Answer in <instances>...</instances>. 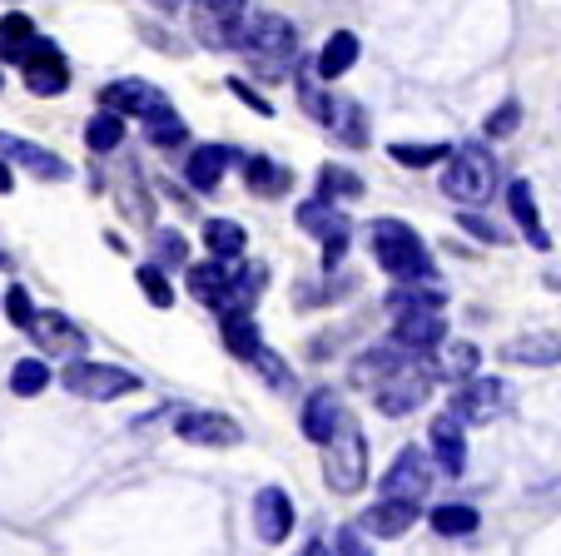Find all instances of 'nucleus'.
<instances>
[{
	"label": "nucleus",
	"mask_w": 561,
	"mask_h": 556,
	"mask_svg": "<svg viewBox=\"0 0 561 556\" xmlns=\"http://www.w3.org/2000/svg\"><path fill=\"white\" fill-rule=\"evenodd\" d=\"M517 125H522V100H502V105L482 120V135H488V139H507V135H517Z\"/></svg>",
	"instance_id": "nucleus-44"
},
{
	"label": "nucleus",
	"mask_w": 561,
	"mask_h": 556,
	"mask_svg": "<svg viewBox=\"0 0 561 556\" xmlns=\"http://www.w3.org/2000/svg\"><path fill=\"white\" fill-rule=\"evenodd\" d=\"M447 155H453L447 145H403V139L388 145V159L392 164H403V169H433V164H443Z\"/></svg>",
	"instance_id": "nucleus-41"
},
{
	"label": "nucleus",
	"mask_w": 561,
	"mask_h": 556,
	"mask_svg": "<svg viewBox=\"0 0 561 556\" xmlns=\"http://www.w3.org/2000/svg\"><path fill=\"white\" fill-rule=\"evenodd\" d=\"M423 353H413V348H403L398 338H382V343H373V348H363L358 358H353V367H348V383L353 388H378L382 378H392L398 367H408V363H417Z\"/></svg>",
	"instance_id": "nucleus-14"
},
{
	"label": "nucleus",
	"mask_w": 561,
	"mask_h": 556,
	"mask_svg": "<svg viewBox=\"0 0 561 556\" xmlns=\"http://www.w3.org/2000/svg\"><path fill=\"white\" fill-rule=\"evenodd\" d=\"M433 378L437 383H467V378H477L482 373V348L477 343H467V338H447L443 348H433Z\"/></svg>",
	"instance_id": "nucleus-24"
},
{
	"label": "nucleus",
	"mask_w": 561,
	"mask_h": 556,
	"mask_svg": "<svg viewBox=\"0 0 561 556\" xmlns=\"http://www.w3.org/2000/svg\"><path fill=\"white\" fill-rule=\"evenodd\" d=\"M219 338H224V348H229L239 363H249V358L264 348V333H259L254 314H219Z\"/></svg>",
	"instance_id": "nucleus-32"
},
{
	"label": "nucleus",
	"mask_w": 561,
	"mask_h": 556,
	"mask_svg": "<svg viewBox=\"0 0 561 556\" xmlns=\"http://www.w3.org/2000/svg\"><path fill=\"white\" fill-rule=\"evenodd\" d=\"M294 90H298V105H304V115L313 120V125H323V129H333V120H339V100L329 95V90H318V75H298L294 80Z\"/></svg>",
	"instance_id": "nucleus-33"
},
{
	"label": "nucleus",
	"mask_w": 561,
	"mask_h": 556,
	"mask_svg": "<svg viewBox=\"0 0 561 556\" xmlns=\"http://www.w3.org/2000/svg\"><path fill=\"white\" fill-rule=\"evenodd\" d=\"M145 135H149V145H154V149H180V145H190V125H184L174 110H164V115L145 120Z\"/></svg>",
	"instance_id": "nucleus-40"
},
{
	"label": "nucleus",
	"mask_w": 561,
	"mask_h": 556,
	"mask_svg": "<svg viewBox=\"0 0 561 556\" xmlns=\"http://www.w3.org/2000/svg\"><path fill=\"white\" fill-rule=\"evenodd\" d=\"M190 21L204 50H233L249 21V0H194Z\"/></svg>",
	"instance_id": "nucleus-7"
},
{
	"label": "nucleus",
	"mask_w": 561,
	"mask_h": 556,
	"mask_svg": "<svg viewBox=\"0 0 561 556\" xmlns=\"http://www.w3.org/2000/svg\"><path fill=\"white\" fill-rule=\"evenodd\" d=\"M60 383L70 398H85V402H115L125 393H139V373H129L119 363H95V358H75L60 373Z\"/></svg>",
	"instance_id": "nucleus-5"
},
{
	"label": "nucleus",
	"mask_w": 561,
	"mask_h": 556,
	"mask_svg": "<svg viewBox=\"0 0 561 556\" xmlns=\"http://www.w3.org/2000/svg\"><path fill=\"white\" fill-rule=\"evenodd\" d=\"M403 348H413V353H433V348L447 343V318L443 308H423V314H392V333Z\"/></svg>",
	"instance_id": "nucleus-20"
},
{
	"label": "nucleus",
	"mask_w": 561,
	"mask_h": 556,
	"mask_svg": "<svg viewBox=\"0 0 561 556\" xmlns=\"http://www.w3.org/2000/svg\"><path fill=\"white\" fill-rule=\"evenodd\" d=\"M318 194L323 200H363V179L343 164H323L318 169Z\"/></svg>",
	"instance_id": "nucleus-39"
},
{
	"label": "nucleus",
	"mask_w": 561,
	"mask_h": 556,
	"mask_svg": "<svg viewBox=\"0 0 561 556\" xmlns=\"http://www.w3.org/2000/svg\"><path fill=\"white\" fill-rule=\"evenodd\" d=\"M204 249H209V259L239 263L249 253V229L233 219H204Z\"/></svg>",
	"instance_id": "nucleus-31"
},
{
	"label": "nucleus",
	"mask_w": 561,
	"mask_h": 556,
	"mask_svg": "<svg viewBox=\"0 0 561 556\" xmlns=\"http://www.w3.org/2000/svg\"><path fill=\"white\" fill-rule=\"evenodd\" d=\"M358 55H363V41L353 31H333L329 41H323V50L313 55V75L323 84L329 80H343V75L353 70V65H358Z\"/></svg>",
	"instance_id": "nucleus-27"
},
{
	"label": "nucleus",
	"mask_w": 561,
	"mask_h": 556,
	"mask_svg": "<svg viewBox=\"0 0 561 556\" xmlns=\"http://www.w3.org/2000/svg\"><path fill=\"white\" fill-rule=\"evenodd\" d=\"M135 284H139V294H145V304H149V308H170V304H174V284H170V269H159L154 259H149V263H139Z\"/></svg>",
	"instance_id": "nucleus-38"
},
{
	"label": "nucleus",
	"mask_w": 561,
	"mask_h": 556,
	"mask_svg": "<svg viewBox=\"0 0 561 556\" xmlns=\"http://www.w3.org/2000/svg\"><path fill=\"white\" fill-rule=\"evenodd\" d=\"M339 422H343L339 393H333V388H313V393H308V398H304V412H298V428H304L308 442H318V447H323V442L339 432Z\"/></svg>",
	"instance_id": "nucleus-23"
},
{
	"label": "nucleus",
	"mask_w": 561,
	"mask_h": 556,
	"mask_svg": "<svg viewBox=\"0 0 561 556\" xmlns=\"http://www.w3.org/2000/svg\"><path fill=\"white\" fill-rule=\"evenodd\" d=\"M229 164H239V155H233L229 145H199V149H190V159H184V179H190V190L214 194Z\"/></svg>",
	"instance_id": "nucleus-25"
},
{
	"label": "nucleus",
	"mask_w": 561,
	"mask_h": 556,
	"mask_svg": "<svg viewBox=\"0 0 561 556\" xmlns=\"http://www.w3.org/2000/svg\"><path fill=\"white\" fill-rule=\"evenodd\" d=\"M323 477H329V487L343 497L368 483V438H363V428L353 418H343L339 432L323 442Z\"/></svg>",
	"instance_id": "nucleus-4"
},
{
	"label": "nucleus",
	"mask_w": 561,
	"mask_h": 556,
	"mask_svg": "<svg viewBox=\"0 0 561 556\" xmlns=\"http://www.w3.org/2000/svg\"><path fill=\"white\" fill-rule=\"evenodd\" d=\"M437 483V462L423 447H403L382 473V497H403V502H423Z\"/></svg>",
	"instance_id": "nucleus-10"
},
{
	"label": "nucleus",
	"mask_w": 561,
	"mask_h": 556,
	"mask_svg": "<svg viewBox=\"0 0 561 556\" xmlns=\"http://www.w3.org/2000/svg\"><path fill=\"white\" fill-rule=\"evenodd\" d=\"M0 159H11V164L31 169L35 179H50V184L70 179V164H65V159L55 155V149L31 145V139H21V135H5V129H0Z\"/></svg>",
	"instance_id": "nucleus-19"
},
{
	"label": "nucleus",
	"mask_w": 561,
	"mask_h": 556,
	"mask_svg": "<svg viewBox=\"0 0 561 556\" xmlns=\"http://www.w3.org/2000/svg\"><path fill=\"white\" fill-rule=\"evenodd\" d=\"M512 408V383L507 378H467L453 388V398H447V412H457L462 422H497L502 412Z\"/></svg>",
	"instance_id": "nucleus-8"
},
{
	"label": "nucleus",
	"mask_w": 561,
	"mask_h": 556,
	"mask_svg": "<svg viewBox=\"0 0 561 556\" xmlns=\"http://www.w3.org/2000/svg\"><path fill=\"white\" fill-rule=\"evenodd\" d=\"M467 422L457 412H437L433 428H427V442H433V462L443 477H462L467 473V438H462Z\"/></svg>",
	"instance_id": "nucleus-17"
},
{
	"label": "nucleus",
	"mask_w": 561,
	"mask_h": 556,
	"mask_svg": "<svg viewBox=\"0 0 561 556\" xmlns=\"http://www.w3.org/2000/svg\"><path fill=\"white\" fill-rule=\"evenodd\" d=\"M457 224H462V234H472V239L492 243V249H497V243H507V234H502L497 224L488 219V214H472V209H462V214H457Z\"/></svg>",
	"instance_id": "nucleus-46"
},
{
	"label": "nucleus",
	"mask_w": 561,
	"mask_h": 556,
	"mask_svg": "<svg viewBox=\"0 0 561 556\" xmlns=\"http://www.w3.org/2000/svg\"><path fill=\"white\" fill-rule=\"evenodd\" d=\"M368 249L392 284H403V279H437V263H433V253H427V243L417 239V229L403 219H373Z\"/></svg>",
	"instance_id": "nucleus-1"
},
{
	"label": "nucleus",
	"mask_w": 561,
	"mask_h": 556,
	"mask_svg": "<svg viewBox=\"0 0 561 556\" xmlns=\"http://www.w3.org/2000/svg\"><path fill=\"white\" fill-rule=\"evenodd\" d=\"M433 367L423 363H408L398 367L392 378H382L378 388H373V408L382 412V418H408V412H417L427 402V393H433Z\"/></svg>",
	"instance_id": "nucleus-9"
},
{
	"label": "nucleus",
	"mask_w": 561,
	"mask_h": 556,
	"mask_svg": "<svg viewBox=\"0 0 561 556\" xmlns=\"http://www.w3.org/2000/svg\"><path fill=\"white\" fill-rule=\"evenodd\" d=\"M0 269H11V253H5V249H0Z\"/></svg>",
	"instance_id": "nucleus-52"
},
{
	"label": "nucleus",
	"mask_w": 561,
	"mask_h": 556,
	"mask_svg": "<svg viewBox=\"0 0 561 556\" xmlns=\"http://www.w3.org/2000/svg\"><path fill=\"white\" fill-rule=\"evenodd\" d=\"M35 45H41V31H35L31 15H21V11L0 15V55H5V65H25Z\"/></svg>",
	"instance_id": "nucleus-30"
},
{
	"label": "nucleus",
	"mask_w": 561,
	"mask_h": 556,
	"mask_svg": "<svg viewBox=\"0 0 561 556\" xmlns=\"http://www.w3.org/2000/svg\"><path fill=\"white\" fill-rule=\"evenodd\" d=\"M31 338H35V348H41L45 358H70V363H75V358L90 353L85 328L75 324L70 314H60V308H45V314H35Z\"/></svg>",
	"instance_id": "nucleus-13"
},
{
	"label": "nucleus",
	"mask_w": 561,
	"mask_h": 556,
	"mask_svg": "<svg viewBox=\"0 0 561 556\" xmlns=\"http://www.w3.org/2000/svg\"><path fill=\"white\" fill-rule=\"evenodd\" d=\"M294 219H298V229L318 239V249H323V269H339L343 253H348V243H353V224H348V214L339 209V200H323V194H318V200H304L294 209Z\"/></svg>",
	"instance_id": "nucleus-6"
},
{
	"label": "nucleus",
	"mask_w": 561,
	"mask_h": 556,
	"mask_svg": "<svg viewBox=\"0 0 561 556\" xmlns=\"http://www.w3.org/2000/svg\"><path fill=\"white\" fill-rule=\"evenodd\" d=\"M433 532L437 536H472L477 526H482V517H477V507H467V502H443V507H433Z\"/></svg>",
	"instance_id": "nucleus-35"
},
{
	"label": "nucleus",
	"mask_w": 561,
	"mask_h": 556,
	"mask_svg": "<svg viewBox=\"0 0 561 556\" xmlns=\"http://www.w3.org/2000/svg\"><path fill=\"white\" fill-rule=\"evenodd\" d=\"M502 363L557 367L561 363V333H551V328H531V333H522V338H507V343H502Z\"/></svg>",
	"instance_id": "nucleus-22"
},
{
	"label": "nucleus",
	"mask_w": 561,
	"mask_h": 556,
	"mask_svg": "<svg viewBox=\"0 0 561 556\" xmlns=\"http://www.w3.org/2000/svg\"><path fill=\"white\" fill-rule=\"evenodd\" d=\"M507 209H512V219H517L522 239H527L531 249H551L547 229H541V214H537V194H531L527 179H512L507 184Z\"/></svg>",
	"instance_id": "nucleus-29"
},
{
	"label": "nucleus",
	"mask_w": 561,
	"mask_h": 556,
	"mask_svg": "<svg viewBox=\"0 0 561 556\" xmlns=\"http://www.w3.org/2000/svg\"><path fill=\"white\" fill-rule=\"evenodd\" d=\"M298 556H339V546H323V542H308Z\"/></svg>",
	"instance_id": "nucleus-50"
},
{
	"label": "nucleus",
	"mask_w": 561,
	"mask_h": 556,
	"mask_svg": "<svg viewBox=\"0 0 561 556\" xmlns=\"http://www.w3.org/2000/svg\"><path fill=\"white\" fill-rule=\"evenodd\" d=\"M149 5H159V11H174V5H184V0H149Z\"/></svg>",
	"instance_id": "nucleus-51"
},
{
	"label": "nucleus",
	"mask_w": 561,
	"mask_h": 556,
	"mask_svg": "<svg viewBox=\"0 0 561 556\" xmlns=\"http://www.w3.org/2000/svg\"><path fill=\"white\" fill-rule=\"evenodd\" d=\"M21 75H25V90H31V95H41V100H55V95H65V90H70V65H65L60 45L45 41V35H41V45L31 50V60L21 65Z\"/></svg>",
	"instance_id": "nucleus-15"
},
{
	"label": "nucleus",
	"mask_w": 561,
	"mask_h": 556,
	"mask_svg": "<svg viewBox=\"0 0 561 556\" xmlns=\"http://www.w3.org/2000/svg\"><path fill=\"white\" fill-rule=\"evenodd\" d=\"M174 438L190 442V447H239V442H244V428H239L229 412L180 408L174 412Z\"/></svg>",
	"instance_id": "nucleus-11"
},
{
	"label": "nucleus",
	"mask_w": 561,
	"mask_h": 556,
	"mask_svg": "<svg viewBox=\"0 0 561 556\" xmlns=\"http://www.w3.org/2000/svg\"><path fill=\"white\" fill-rule=\"evenodd\" d=\"M35 314H41V308L31 304V294H25L21 284H11L5 288V318H11L15 328H21V333H31V324H35Z\"/></svg>",
	"instance_id": "nucleus-45"
},
{
	"label": "nucleus",
	"mask_w": 561,
	"mask_h": 556,
	"mask_svg": "<svg viewBox=\"0 0 561 556\" xmlns=\"http://www.w3.org/2000/svg\"><path fill=\"white\" fill-rule=\"evenodd\" d=\"M497 159H492V149L482 145V139H467V145H457L453 155L443 159V194L453 204H462V209H477V204H488L492 194H497Z\"/></svg>",
	"instance_id": "nucleus-3"
},
{
	"label": "nucleus",
	"mask_w": 561,
	"mask_h": 556,
	"mask_svg": "<svg viewBox=\"0 0 561 556\" xmlns=\"http://www.w3.org/2000/svg\"><path fill=\"white\" fill-rule=\"evenodd\" d=\"M333 129H339V139L353 145V149L368 145V115H363V105H353V100H339V120H333Z\"/></svg>",
	"instance_id": "nucleus-43"
},
{
	"label": "nucleus",
	"mask_w": 561,
	"mask_h": 556,
	"mask_svg": "<svg viewBox=\"0 0 561 556\" xmlns=\"http://www.w3.org/2000/svg\"><path fill=\"white\" fill-rule=\"evenodd\" d=\"M388 314H423V308H447V284L443 279H403L388 288Z\"/></svg>",
	"instance_id": "nucleus-26"
},
{
	"label": "nucleus",
	"mask_w": 561,
	"mask_h": 556,
	"mask_svg": "<svg viewBox=\"0 0 561 556\" xmlns=\"http://www.w3.org/2000/svg\"><path fill=\"white\" fill-rule=\"evenodd\" d=\"M154 263L159 269H190V239L180 229H154Z\"/></svg>",
	"instance_id": "nucleus-42"
},
{
	"label": "nucleus",
	"mask_w": 561,
	"mask_h": 556,
	"mask_svg": "<svg viewBox=\"0 0 561 556\" xmlns=\"http://www.w3.org/2000/svg\"><path fill=\"white\" fill-rule=\"evenodd\" d=\"M229 90H233V95H239V100H244L249 110H259V115H274V105H268V100L259 95V90H254V84H249V80H229Z\"/></svg>",
	"instance_id": "nucleus-48"
},
{
	"label": "nucleus",
	"mask_w": 561,
	"mask_h": 556,
	"mask_svg": "<svg viewBox=\"0 0 561 556\" xmlns=\"http://www.w3.org/2000/svg\"><path fill=\"white\" fill-rule=\"evenodd\" d=\"M100 105L119 110L125 120H154V115H164V110H174L170 95H164L159 84L139 80V75H129V80H110L105 90H100Z\"/></svg>",
	"instance_id": "nucleus-12"
},
{
	"label": "nucleus",
	"mask_w": 561,
	"mask_h": 556,
	"mask_svg": "<svg viewBox=\"0 0 561 556\" xmlns=\"http://www.w3.org/2000/svg\"><path fill=\"white\" fill-rule=\"evenodd\" d=\"M229 284H233V263H224V259H204V263H190V269H184L190 298H199V304L214 308V314H224Z\"/></svg>",
	"instance_id": "nucleus-21"
},
{
	"label": "nucleus",
	"mask_w": 561,
	"mask_h": 556,
	"mask_svg": "<svg viewBox=\"0 0 561 556\" xmlns=\"http://www.w3.org/2000/svg\"><path fill=\"white\" fill-rule=\"evenodd\" d=\"M294 497L284 487H259L254 492V536L268 546H278L288 532H294Z\"/></svg>",
	"instance_id": "nucleus-16"
},
{
	"label": "nucleus",
	"mask_w": 561,
	"mask_h": 556,
	"mask_svg": "<svg viewBox=\"0 0 561 556\" xmlns=\"http://www.w3.org/2000/svg\"><path fill=\"white\" fill-rule=\"evenodd\" d=\"M50 363L45 358H21V363L11 367V393L15 398H41L45 388H50Z\"/></svg>",
	"instance_id": "nucleus-36"
},
{
	"label": "nucleus",
	"mask_w": 561,
	"mask_h": 556,
	"mask_svg": "<svg viewBox=\"0 0 561 556\" xmlns=\"http://www.w3.org/2000/svg\"><path fill=\"white\" fill-rule=\"evenodd\" d=\"M233 50H244L259 75L278 80V75H288L298 60V31H294V21H284V15H274V11H249Z\"/></svg>",
	"instance_id": "nucleus-2"
},
{
	"label": "nucleus",
	"mask_w": 561,
	"mask_h": 556,
	"mask_svg": "<svg viewBox=\"0 0 561 556\" xmlns=\"http://www.w3.org/2000/svg\"><path fill=\"white\" fill-rule=\"evenodd\" d=\"M85 145L95 149V155H115V149L125 145V115L100 105V115L85 120Z\"/></svg>",
	"instance_id": "nucleus-34"
},
{
	"label": "nucleus",
	"mask_w": 561,
	"mask_h": 556,
	"mask_svg": "<svg viewBox=\"0 0 561 556\" xmlns=\"http://www.w3.org/2000/svg\"><path fill=\"white\" fill-rule=\"evenodd\" d=\"M239 169H244V184L259 194V200H278V194L294 190V169L268 159V155H244Z\"/></svg>",
	"instance_id": "nucleus-28"
},
{
	"label": "nucleus",
	"mask_w": 561,
	"mask_h": 556,
	"mask_svg": "<svg viewBox=\"0 0 561 556\" xmlns=\"http://www.w3.org/2000/svg\"><path fill=\"white\" fill-rule=\"evenodd\" d=\"M15 190V174H11V159H0V194Z\"/></svg>",
	"instance_id": "nucleus-49"
},
{
	"label": "nucleus",
	"mask_w": 561,
	"mask_h": 556,
	"mask_svg": "<svg viewBox=\"0 0 561 556\" xmlns=\"http://www.w3.org/2000/svg\"><path fill=\"white\" fill-rule=\"evenodd\" d=\"M249 367H254V373H259V378H264V383H268V388H274V393H298L294 367H288L284 358H278V353H274V348H268V343L259 348L254 358H249Z\"/></svg>",
	"instance_id": "nucleus-37"
},
{
	"label": "nucleus",
	"mask_w": 561,
	"mask_h": 556,
	"mask_svg": "<svg viewBox=\"0 0 561 556\" xmlns=\"http://www.w3.org/2000/svg\"><path fill=\"white\" fill-rule=\"evenodd\" d=\"M333 546H339V556H373V546L363 542V526H343V532L333 536Z\"/></svg>",
	"instance_id": "nucleus-47"
},
{
	"label": "nucleus",
	"mask_w": 561,
	"mask_h": 556,
	"mask_svg": "<svg viewBox=\"0 0 561 556\" xmlns=\"http://www.w3.org/2000/svg\"><path fill=\"white\" fill-rule=\"evenodd\" d=\"M363 536H382V542H398L417 526V502H403V497H378L373 507H363Z\"/></svg>",
	"instance_id": "nucleus-18"
}]
</instances>
